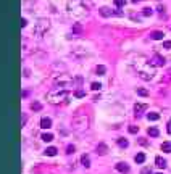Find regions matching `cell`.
<instances>
[{"label": "cell", "instance_id": "1", "mask_svg": "<svg viewBox=\"0 0 171 174\" xmlns=\"http://www.w3.org/2000/svg\"><path fill=\"white\" fill-rule=\"evenodd\" d=\"M71 126H73V130H76L78 134L86 132V130L89 129V126H90L89 114H87L86 111H82V110H78V111L74 113L73 119H71Z\"/></svg>", "mask_w": 171, "mask_h": 174}, {"label": "cell", "instance_id": "2", "mask_svg": "<svg viewBox=\"0 0 171 174\" xmlns=\"http://www.w3.org/2000/svg\"><path fill=\"white\" fill-rule=\"evenodd\" d=\"M66 10H68V13L74 18H82V16H86V15L89 13L87 5H86V0H70Z\"/></svg>", "mask_w": 171, "mask_h": 174}, {"label": "cell", "instance_id": "3", "mask_svg": "<svg viewBox=\"0 0 171 174\" xmlns=\"http://www.w3.org/2000/svg\"><path fill=\"white\" fill-rule=\"evenodd\" d=\"M136 66V71H137V76L144 81H152L153 76H155V66L152 63H145V60L139 61V63H134Z\"/></svg>", "mask_w": 171, "mask_h": 174}, {"label": "cell", "instance_id": "4", "mask_svg": "<svg viewBox=\"0 0 171 174\" xmlns=\"http://www.w3.org/2000/svg\"><path fill=\"white\" fill-rule=\"evenodd\" d=\"M68 94H70L68 87H63V86H57V84H55L53 89L47 94V102H50V103H60V102L66 100Z\"/></svg>", "mask_w": 171, "mask_h": 174}, {"label": "cell", "instance_id": "5", "mask_svg": "<svg viewBox=\"0 0 171 174\" xmlns=\"http://www.w3.org/2000/svg\"><path fill=\"white\" fill-rule=\"evenodd\" d=\"M49 29H50V21H49L47 18H41L37 23H36L33 34H34L37 39H41L42 35H45V34H47V31H49Z\"/></svg>", "mask_w": 171, "mask_h": 174}, {"label": "cell", "instance_id": "6", "mask_svg": "<svg viewBox=\"0 0 171 174\" xmlns=\"http://www.w3.org/2000/svg\"><path fill=\"white\" fill-rule=\"evenodd\" d=\"M150 63H152L153 66H163V65H165V58H163L161 55H155Z\"/></svg>", "mask_w": 171, "mask_h": 174}, {"label": "cell", "instance_id": "7", "mask_svg": "<svg viewBox=\"0 0 171 174\" xmlns=\"http://www.w3.org/2000/svg\"><path fill=\"white\" fill-rule=\"evenodd\" d=\"M145 110H147V103H136L134 105V113H136L137 116L139 114H142Z\"/></svg>", "mask_w": 171, "mask_h": 174}, {"label": "cell", "instance_id": "8", "mask_svg": "<svg viewBox=\"0 0 171 174\" xmlns=\"http://www.w3.org/2000/svg\"><path fill=\"white\" fill-rule=\"evenodd\" d=\"M115 168H116V171H120L121 174H128L129 173V166L126 164V163H116Z\"/></svg>", "mask_w": 171, "mask_h": 174}, {"label": "cell", "instance_id": "9", "mask_svg": "<svg viewBox=\"0 0 171 174\" xmlns=\"http://www.w3.org/2000/svg\"><path fill=\"white\" fill-rule=\"evenodd\" d=\"M98 13H100L102 16L108 18V16H113V15H115V11H113V10H110L108 7H102V8L98 10Z\"/></svg>", "mask_w": 171, "mask_h": 174}, {"label": "cell", "instance_id": "10", "mask_svg": "<svg viewBox=\"0 0 171 174\" xmlns=\"http://www.w3.org/2000/svg\"><path fill=\"white\" fill-rule=\"evenodd\" d=\"M41 128L42 129H50L52 128V119H50V118H42V119H41Z\"/></svg>", "mask_w": 171, "mask_h": 174}, {"label": "cell", "instance_id": "11", "mask_svg": "<svg viewBox=\"0 0 171 174\" xmlns=\"http://www.w3.org/2000/svg\"><path fill=\"white\" fill-rule=\"evenodd\" d=\"M107 152H108V147H107L105 144L97 145V155H107Z\"/></svg>", "mask_w": 171, "mask_h": 174}, {"label": "cell", "instance_id": "12", "mask_svg": "<svg viewBox=\"0 0 171 174\" xmlns=\"http://www.w3.org/2000/svg\"><path fill=\"white\" fill-rule=\"evenodd\" d=\"M155 164H157L158 166V168H166V160H165V158H161V156H157V158H155Z\"/></svg>", "mask_w": 171, "mask_h": 174}, {"label": "cell", "instance_id": "13", "mask_svg": "<svg viewBox=\"0 0 171 174\" xmlns=\"http://www.w3.org/2000/svg\"><path fill=\"white\" fill-rule=\"evenodd\" d=\"M163 35H165V34H163L161 31H153V32L150 34V37H152L153 41H161V39H163Z\"/></svg>", "mask_w": 171, "mask_h": 174}, {"label": "cell", "instance_id": "14", "mask_svg": "<svg viewBox=\"0 0 171 174\" xmlns=\"http://www.w3.org/2000/svg\"><path fill=\"white\" fill-rule=\"evenodd\" d=\"M81 163H82L84 168H89V166H90V158H89V155H82L81 156Z\"/></svg>", "mask_w": 171, "mask_h": 174}, {"label": "cell", "instance_id": "15", "mask_svg": "<svg viewBox=\"0 0 171 174\" xmlns=\"http://www.w3.org/2000/svg\"><path fill=\"white\" fill-rule=\"evenodd\" d=\"M31 110H33V111H41V110H42V103H41V102H33V103H31Z\"/></svg>", "mask_w": 171, "mask_h": 174}, {"label": "cell", "instance_id": "16", "mask_svg": "<svg viewBox=\"0 0 171 174\" xmlns=\"http://www.w3.org/2000/svg\"><path fill=\"white\" fill-rule=\"evenodd\" d=\"M52 69H60L61 73H65V71H66V66H65V65H60V63H57V65L52 66ZM57 76H61V74H60V73H57Z\"/></svg>", "mask_w": 171, "mask_h": 174}, {"label": "cell", "instance_id": "17", "mask_svg": "<svg viewBox=\"0 0 171 174\" xmlns=\"http://www.w3.org/2000/svg\"><path fill=\"white\" fill-rule=\"evenodd\" d=\"M147 134H149L150 137H158V134H160V130H158L157 128H149V130H147Z\"/></svg>", "mask_w": 171, "mask_h": 174}, {"label": "cell", "instance_id": "18", "mask_svg": "<svg viewBox=\"0 0 171 174\" xmlns=\"http://www.w3.org/2000/svg\"><path fill=\"white\" fill-rule=\"evenodd\" d=\"M161 150L165 153H171V142H163V144H161Z\"/></svg>", "mask_w": 171, "mask_h": 174}, {"label": "cell", "instance_id": "19", "mask_svg": "<svg viewBox=\"0 0 171 174\" xmlns=\"http://www.w3.org/2000/svg\"><path fill=\"white\" fill-rule=\"evenodd\" d=\"M95 73H97L98 76H103V74L107 73V68H105V66H103V65H98L97 68H95Z\"/></svg>", "mask_w": 171, "mask_h": 174}, {"label": "cell", "instance_id": "20", "mask_svg": "<svg viewBox=\"0 0 171 174\" xmlns=\"http://www.w3.org/2000/svg\"><path fill=\"white\" fill-rule=\"evenodd\" d=\"M116 144H118V147H121V148H128L129 142L126 140V139H118V140H116Z\"/></svg>", "mask_w": 171, "mask_h": 174}, {"label": "cell", "instance_id": "21", "mask_svg": "<svg viewBox=\"0 0 171 174\" xmlns=\"http://www.w3.org/2000/svg\"><path fill=\"white\" fill-rule=\"evenodd\" d=\"M134 160H136V163H139V164H142L145 161V155L144 153H137L136 155V158H134Z\"/></svg>", "mask_w": 171, "mask_h": 174}, {"label": "cell", "instance_id": "22", "mask_svg": "<svg viewBox=\"0 0 171 174\" xmlns=\"http://www.w3.org/2000/svg\"><path fill=\"white\" fill-rule=\"evenodd\" d=\"M42 140L44 142H52V140H53V134H50V132L42 134Z\"/></svg>", "mask_w": 171, "mask_h": 174}, {"label": "cell", "instance_id": "23", "mask_svg": "<svg viewBox=\"0 0 171 174\" xmlns=\"http://www.w3.org/2000/svg\"><path fill=\"white\" fill-rule=\"evenodd\" d=\"M45 155L47 156H55V155H57V148H55V147H49L45 150Z\"/></svg>", "mask_w": 171, "mask_h": 174}, {"label": "cell", "instance_id": "24", "mask_svg": "<svg viewBox=\"0 0 171 174\" xmlns=\"http://www.w3.org/2000/svg\"><path fill=\"white\" fill-rule=\"evenodd\" d=\"M79 32H82V26L79 24V23H74L73 24V34H79Z\"/></svg>", "mask_w": 171, "mask_h": 174}, {"label": "cell", "instance_id": "25", "mask_svg": "<svg viewBox=\"0 0 171 174\" xmlns=\"http://www.w3.org/2000/svg\"><path fill=\"white\" fill-rule=\"evenodd\" d=\"M147 118H149V121H157L158 118H160V114L158 113H149L147 114Z\"/></svg>", "mask_w": 171, "mask_h": 174}, {"label": "cell", "instance_id": "26", "mask_svg": "<svg viewBox=\"0 0 171 174\" xmlns=\"http://www.w3.org/2000/svg\"><path fill=\"white\" fill-rule=\"evenodd\" d=\"M137 94H139L141 97H147V95H149V90H147V89H142V87H141V89H137Z\"/></svg>", "mask_w": 171, "mask_h": 174}, {"label": "cell", "instance_id": "27", "mask_svg": "<svg viewBox=\"0 0 171 174\" xmlns=\"http://www.w3.org/2000/svg\"><path fill=\"white\" fill-rule=\"evenodd\" d=\"M90 89H92V90H100L102 89V84H100V82H92Z\"/></svg>", "mask_w": 171, "mask_h": 174}, {"label": "cell", "instance_id": "28", "mask_svg": "<svg viewBox=\"0 0 171 174\" xmlns=\"http://www.w3.org/2000/svg\"><path fill=\"white\" fill-rule=\"evenodd\" d=\"M115 5H116L118 8H121V7L126 5V0H115Z\"/></svg>", "mask_w": 171, "mask_h": 174}, {"label": "cell", "instance_id": "29", "mask_svg": "<svg viewBox=\"0 0 171 174\" xmlns=\"http://www.w3.org/2000/svg\"><path fill=\"white\" fill-rule=\"evenodd\" d=\"M142 15H144V16H150V15H152V8H149V7L144 8L142 10Z\"/></svg>", "mask_w": 171, "mask_h": 174}, {"label": "cell", "instance_id": "30", "mask_svg": "<svg viewBox=\"0 0 171 174\" xmlns=\"http://www.w3.org/2000/svg\"><path fill=\"white\" fill-rule=\"evenodd\" d=\"M74 95H76V97H79V98H81V97H84V95H86V92H84V90H82V89H78V90H76V92H74Z\"/></svg>", "mask_w": 171, "mask_h": 174}, {"label": "cell", "instance_id": "31", "mask_svg": "<svg viewBox=\"0 0 171 174\" xmlns=\"http://www.w3.org/2000/svg\"><path fill=\"white\" fill-rule=\"evenodd\" d=\"M129 132L131 134H137L139 132V128H137V126H129Z\"/></svg>", "mask_w": 171, "mask_h": 174}, {"label": "cell", "instance_id": "32", "mask_svg": "<svg viewBox=\"0 0 171 174\" xmlns=\"http://www.w3.org/2000/svg\"><path fill=\"white\" fill-rule=\"evenodd\" d=\"M163 49L170 50L171 49V41H165V42H163Z\"/></svg>", "mask_w": 171, "mask_h": 174}, {"label": "cell", "instance_id": "33", "mask_svg": "<svg viewBox=\"0 0 171 174\" xmlns=\"http://www.w3.org/2000/svg\"><path fill=\"white\" fill-rule=\"evenodd\" d=\"M66 153H68V155L74 153V145H68V148H66Z\"/></svg>", "mask_w": 171, "mask_h": 174}, {"label": "cell", "instance_id": "34", "mask_svg": "<svg viewBox=\"0 0 171 174\" xmlns=\"http://www.w3.org/2000/svg\"><path fill=\"white\" fill-rule=\"evenodd\" d=\"M141 174H152V169H150V168H144L141 171Z\"/></svg>", "mask_w": 171, "mask_h": 174}, {"label": "cell", "instance_id": "35", "mask_svg": "<svg viewBox=\"0 0 171 174\" xmlns=\"http://www.w3.org/2000/svg\"><path fill=\"white\" fill-rule=\"evenodd\" d=\"M165 81H171V69L166 71V76H165Z\"/></svg>", "mask_w": 171, "mask_h": 174}, {"label": "cell", "instance_id": "36", "mask_svg": "<svg viewBox=\"0 0 171 174\" xmlns=\"http://www.w3.org/2000/svg\"><path fill=\"white\" fill-rule=\"evenodd\" d=\"M166 130H168V134H171V121L166 122Z\"/></svg>", "mask_w": 171, "mask_h": 174}, {"label": "cell", "instance_id": "37", "mask_svg": "<svg viewBox=\"0 0 171 174\" xmlns=\"http://www.w3.org/2000/svg\"><path fill=\"white\" fill-rule=\"evenodd\" d=\"M26 24H27L26 18H21V27H26Z\"/></svg>", "mask_w": 171, "mask_h": 174}, {"label": "cell", "instance_id": "38", "mask_svg": "<svg viewBox=\"0 0 171 174\" xmlns=\"http://www.w3.org/2000/svg\"><path fill=\"white\" fill-rule=\"evenodd\" d=\"M26 124V116L23 114V118H21V126H24Z\"/></svg>", "mask_w": 171, "mask_h": 174}, {"label": "cell", "instance_id": "39", "mask_svg": "<svg viewBox=\"0 0 171 174\" xmlns=\"http://www.w3.org/2000/svg\"><path fill=\"white\" fill-rule=\"evenodd\" d=\"M158 174H163V173H158Z\"/></svg>", "mask_w": 171, "mask_h": 174}]
</instances>
